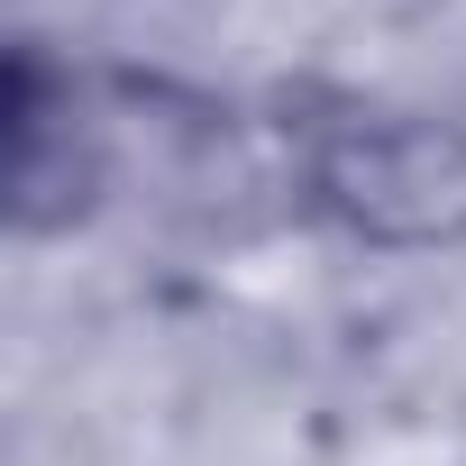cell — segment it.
<instances>
[{
    "instance_id": "1",
    "label": "cell",
    "mask_w": 466,
    "mask_h": 466,
    "mask_svg": "<svg viewBox=\"0 0 466 466\" xmlns=\"http://www.w3.org/2000/svg\"><path fill=\"white\" fill-rule=\"evenodd\" d=\"M320 192L357 228L430 238V228H448V210H466V147L411 119H348L320 156Z\"/></svg>"
}]
</instances>
